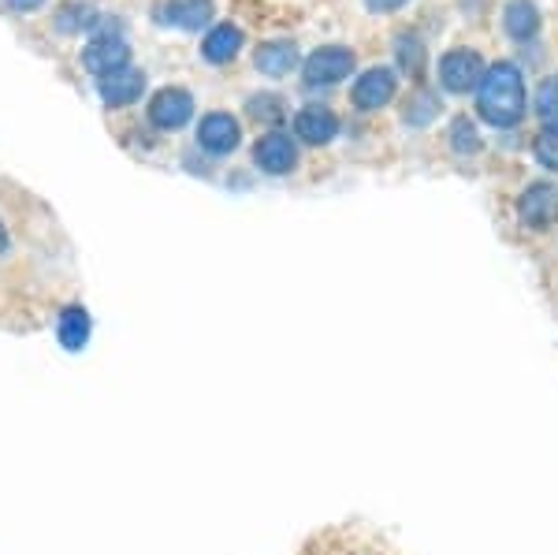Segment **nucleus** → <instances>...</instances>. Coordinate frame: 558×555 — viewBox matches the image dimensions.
Segmentation results:
<instances>
[{"label": "nucleus", "instance_id": "f257e3e1", "mask_svg": "<svg viewBox=\"0 0 558 555\" xmlns=\"http://www.w3.org/2000/svg\"><path fill=\"white\" fill-rule=\"evenodd\" d=\"M525 79H521L518 64L499 60V64L484 71L481 86H476V112H481L484 123L499 131L518 128L525 120Z\"/></svg>", "mask_w": 558, "mask_h": 555}, {"label": "nucleus", "instance_id": "f03ea898", "mask_svg": "<svg viewBox=\"0 0 558 555\" xmlns=\"http://www.w3.org/2000/svg\"><path fill=\"white\" fill-rule=\"evenodd\" d=\"M484 71L488 68H484L481 52L458 45V49H451L439 60V83H444V89H451V94H470V89L481 86Z\"/></svg>", "mask_w": 558, "mask_h": 555}, {"label": "nucleus", "instance_id": "7ed1b4c3", "mask_svg": "<svg viewBox=\"0 0 558 555\" xmlns=\"http://www.w3.org/2000/svg\"><path fill=\"white\" fill-rule=\"evenodd\" d=\"M350 71H354V52L343 45H324L302 64L305 86H339L350 79Z\"/></svg>", "mask_w": 558, "mask_h": 555}, {"label": "nucleus", "instance_id": "20e7f679", "mask_svg": "<svg viewBox=\"0 0 558 555\" xmlns=\"http://www.w3.org/2000/svg\"><path fill=\"white\" fill-rule=\"evenodd\" d=\"M83 68L89 71V75H97V79L112 75V71H120V68H131L128 41H123L120 34H112V31L97 34V38L83 49Z\"/></svg>", "mask_w": 558, "mask_h": 555}, {"label": "nucleus", "instance_id": "39448f33", "mask_svg": "<svg viewBox=\"0 0 558 555\" xmlns=\"http://www.w3.org/2000/svg\"><path fill=\"white\" fill-rule=\"evenodd\" d=\"M191 116H194V97H191V89H183V86H165L160 94H153V101H149V120H153V128H160V131H179V128H186V123H191Z\"/></svg>", "mask_w": 558, "mask_h": 555}, {"label": "nucleus", "instance_id": "423d86ee", "mask_svg": "<svg viewBox=\"0 0 558 555\" xmlns=\"http://www.w3.org/2000/svg\"><path fill=\"white\" fill-rule=\"evenodd\" d=\"M254 165L268 176H287L299 165V146H294V138L287 131H268L254 146Z\"/></svg>", "mask_w": 558, "mask_h": 555}, {"label": "nucleus", "instance_id": "0eeeda50", "mask_svg": "<svg viewBox=\"0 0 558 555\" xmlns=\"http://www.w3.org/2000/svg\"><path fill=\"white\" fill-rule=\"evenodd\" d=\"M395 89H399L395 68H368L354 83V89H350V97H354V105L362 112H380L384 105L395 101Z\"/></svg>", "mask_w": 558, "mask_h": 555}, {"label": "nucleus", "instance_id": "6e6552de", "mask_svg": "<svg viewBox=\"0 0 558 555\" xmlns=\"http://www.w3.org/2000/svg\"><path fill=\"white\" fill-rule=\"evenodd\" d=\"M239 142H242V128L231 112H209L197 123V146H202L205 154L223 157V154H231V149H239Z\"/></svg>", "mask_w": 558, "mask_h": 555}, {"label": "nucleus", "instance_id": "1a4fd4ad", "mask_svg": "<svg viewBox=\"0 0 558 555\" xmlns=\"http://www.w3.org/2000/svg\"><path fill=\"white\" fill-rule=\"evenodd\" d=\"M142 89H146V71L138 68H120L112 75L97 79V94H101L108 109H128L142 97Z\"/></svg>", "mask_w": 558, "mask_h": 555}, {"label": "nucleus", "instance_id": "9d476101", "mask_svg": "<svg viewBox=\"0 0 558 555\" xmlns=\"http://www.w3.org/2000/svg\"><path fill=\"white\" fill-rule=\"evenodd\" d=\"M294 134H299L305 146H328L339 134V116L328 105H302L294 112Z\"/></svg>", "mask_w": 558, "mask_h": 555}, {"label": "nucleus", "instance_id": "9b49d317", "mask_svg": "<svg viewBox=\"0 0 558 555\" xmlns=\"http://www.w3.org/2000/svg\"><path fill=\"white\" fill-rule=\"evenodd\" d=\"M213 0H165L157 8V20L165 26H179V31H202L213 23Z\"/></svg>", "mask_w": 558, "mask_h": 555}, {"label": "nucleus", "instance_id": "f8f14e48", "mask_svg": "<svg viewBox=\"0 0 558 555\" xmlns=\"http://www.w3.org/2000/svg\"><path fill=\"white\" fill-rule=\"evenodd\" d=\"M555 209H558V194H555V186H551V183H533V186H525V194H521V202H518L521 224H525V228H536V231L551 224Z\"/></svg>", "mask_w": 558, "mask_h": 555}, {"label": "nucleus", "instance_id": "ddd939ff", "mask_svg": "<svg viewBox=\"0 0 558 555\" xmlns=\"http://www.w3.org/2000/svg\"><path fill=\"white\" fill-rule=\"evenodd\" d=\"M254 64H257L260 75H268V79L291 75V71L299 68V45H294V41H265V45H257Z\"/></svg>", "mask_w": 558, "mask_h": 555}, {"label": "nucleus", "instance_id": "4468645a", "mask_svg": "<svg viewBox=\"0 0 558 555\" xmlns=\"http://www.w3.org/2000/svg\"><path fill=\"white\" fill-rule=\"evenodd\" d=\"M242 49V31L235 23H216L202 41V57L209 64H231Z\"/></svg>", "mask_w": 558, "mask_h": 555}, {"label": "nucleus", "instance_id": "2eb2a0df", "mask_svg": "<svg viewBox=\"0 0 558 555\" xmlns=\"http://www.w3.org/2000/svg\"><path fill=\"white\" fill-rule=\"evenodd\" d=\"M502 26L514 41H533L539 34V8L533 0H507L502 8Z\"/></svg>", "mask_w": 558, "mask_h": 555}, {"label": "nucleus", "instance_id": "dca6fc26", "mask_svg": "<svg viewBox=\"0 0 558 555\" xmlns=\"http://www.w3.org/2000/svg\"><path fill=\"white\" fill-rule=\"evenodd\" d=\"M57 339L64 351H83L89 343V313L83 306H68L64 313L57 317Z\"/></svg>", "mask_w": 558, "mask_h": 555}, {"label": "nucleus", "instance_id": "f3484780", "mask_svg": "<svg viewBox=\"0 0 558 555\" xmlns=\"http://www.w3.org/2000/svg\"><path fill=\"white\" fill-rule=\"evenodd\" d=\"M439 112V94H432V89L417 86L413 94L407 97V109H402V120L410 123V128H428L432 120H436Z\"/></svg>", "mask_w": 558, "mask_h": 555}, {"label": "nucleus", "instance_id": "a211bd4d", "mask_svg": "<svg viewBox=\"0 0 558 555\" xmlns=\"http://www.w3.org/2000/svg\"><path fill=\"white\" fill-rule=\"evenodd\" d=\"M395 57H399V68L407 71L410 79H421V71H425V45H421L417 34L402 31L399 38H395Z\"/></svg>", "mask_w": 558, "mask_h": 555}, {"label": "nucleus", "instance_id": "6ab92c4d", "mask_svg": "<svg viewBox=\"0 0 558 555\" xmlns=\"http://www.w3.org/2000/svg\"><path fill=\"white\" fill-rule=\"evenodd\" d=\"M94 26H97V12L89 4H78V0H71V4L57 8V31L78 34V31H94Z\"/></svg>", "mask_w": 558, "mask_h": 555}, {"label": "nucleus", "instance_id": "aec40b11", "mask_svg": "<svg viewBox=\"0 0 558 555\" xmlns=\"http://www.w3.org/2000/svg\"><path fill=\"white\" fill-rule=\"evenodd\" d=\"M536 116H539L544 128L558 131V71L555 75H547L536 89Z\"/></svg>", "mask_w": 558, "mask_h": 555}, {"label": "nucleus", "instance_id": "412c9836", "mask_svg": "<svg viewBox=\"0 0 558 555\" xmlns=\"http://www.w3.org/2000/svg\"><path fill=\"white\" fill-rule=\"evenodd\" d=\"M451 149H454V154H476V149H481V134H476L470 116H454V123H451Z\"/></svg>", "mask_w": 558, "mask_h": 555}, {"label": "nucleus", "instance_id": "4be33fe9", "mask_svg": "<svg viewBox=\"0 0 558 555\" xmlns=\"http://www.w3.org/2000/svg\"><path fill=\"white\" fill-rule=\"evenodd\" d=\"M533 154L547 172H558V131H551V128L539 131L533 138Z\"/></svg>", "mask_w": 558, "mask_h": 555}, {"label": "nucleus", "instance_id": "5701e85b", "mask_svg": "<svg viewBox=\"0 0 558 555\" xmlns=\"http://www.w3.org/2000/svg\"><path fill=\"white\" fill-rule=\"evenodd\" d=\"M279 97L272 94H265V97H250V116L254 120H265V123H272V120H283V112H279Z\"/></svg>", "mask_w": 558, "mask_h": 555}, {"label": "nucleus", "instance_id": "b1692460", "mask_svg": "<svg viewBox=\"0 0 558 555\" xmlns=\"http://www.w3.org/2000/svg\"><path fill=\"white\" fill-rule=\"evenodd\" d=\"M402 4H410V0H365V8H368V12H399V8Z\"/></svg>", "mask_w": 558, "mask_h": 555}, {"label": "nucleus", "instance_id": "393cba45", "mask_svg": "<svg viewBox=\"0 0 558 555\" xmlns=\"http://www.w3.org/2000/svg\"><path fill=\"white\" fill-rule=\"evenodd\" d=\"M8 246H12V236H8V228H4V224H0V254H4Z\"/></svg>", "mask_w": 558, "mask_h": 555}]
</instances>
